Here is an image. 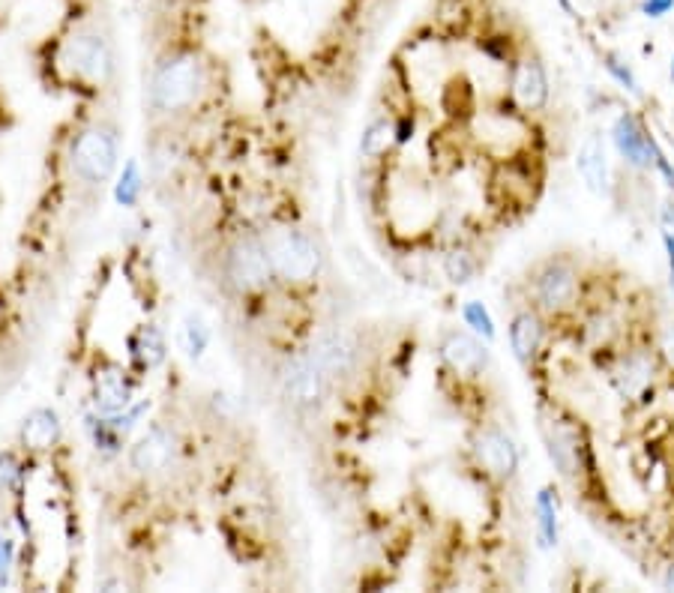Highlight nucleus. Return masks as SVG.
<instances>
[{
  "label": "nucleus",
  "instance_id": "nucleus-30",
  "mask_svg": "<svg viewBox=\"0 0 674 593\" xmlns=\"http://www.w3.org/2000/svg\"><path fill=\"white\" fill-rule=\"evenodd\" d=\"M654 168L666 177V186L674 189V168H672V162L666 159V153H663V147H660V144L654 147Z\"/></svg>",
  "mask_w": 674,
  "mask_h": 593
},
{
  "label": "nucleus",
  "instance_id": "nucleus-35",
  "mask_svg": "<svg viewBox=\"0 0 674 593\" xmlns=\"http://www.w3.org/2000/svg\"><path fill=\"white\" fill-rule=\"evenodd\" d=\"M663 588H666V591H674V564H672V567H666V576H663Z\"/></svg>",
  "mask_w": 674,
  "mask_h": 593
},
{
  "label": "nucleus",
  "instance_id": "nucleus-22",
  "mask_svg": "<svg viewBox=\"0 0 674 593\" xmlns=\"http://www.w3.org/2000/svg\"><path fill=\"white\" fill-rule=\"evenodd\" d=\"M396 141V123L387 120V117H378L372 120L366 129H363V138H360V153L369 156V159H378L381 153H387V147Z\"/></svg>",
  "mask_w": 674,
  "mask_h": 593
},
{
  "label": "nucleus",
  "instance_id": "nucleus-15",
  "mask_svg": "<svg viewBox=\"0 0 674 593\" xmlns=\"http://www.w3.org/2000/svg\"><path fill=\"white\" fill-rule=\"evenodd\" d=\"M309 357L330 375V381L336 378H348L357 369V339L348 336L345 330H327L315 339V345L309 348Z\"/></svg>",
  "mask_w": 674,
  "mask_h": 593
},
{
  "label": "nucleus",
  "instance_id": "nucleus-25",
  "mask_svg": "<svg viewBox=\"0 0 674 593\" xmlns=\"http://www.w3.org/2000/svg\"><path fill=\"white\" fill-rule=\"evenodd\" d=\"M603 66H606V72L621 84V87H627L630 93H636V96H642V87H639V78H636V72H633V66L621 57V54H615V51H606L603 54Z\"/></svg>",
  "mask_w": 674,
  "mask_h": 593
},
{
  "label": "nucleus",
  "instance_id": "nucleus-31",
  "mask_svg": "<svg viewBox=\"0 0 674 593\" xmlns=\"http://www.w3.org/2000/svg\"><path fill=\"white\" fill-rule=\"evenodd\" d=\"M674 9V0H642V12L648 18H663Z\"/></svg>",
  "mask_w": 674,
  "mask_h": 593
},
{
  "label": "nucleus",
  "instance_id": "nucleus-4",
  "mask_svg": "<svg viewBox=\"0 0 674 593\" xmlns=\"http://www.w3.org/2000/svg\"><path fill=\"white\" fill-rule=\"evenodd\" d=\"M579 423L570 414H552V417H543V426H540L543 429V441H546V453H549L558 477L564 483H570L573 489H579L582 480L594 471V465H591V444L582 435Z\"/></svg>",
  "mask_w": 674,
  "mask_h": 593
},
{
  "label": "nucleus",
  "instance_id": "nucleus-16",
  "mask_svg": "<svg viewBox=\"0 0 674 593\" xmlns=\"http://www.w3.org/2000/svg\"><path fill=\"white\" fill-rule=\"evenodd\" d=\"M174 453H177L174 432L165 429V426H153V429H147V435H141V441L132 447L129 462H132V468H135L138 474L153 477V474H162V471L174 462Z\"/></svg>",
  "mask_w": 674,
  "mask_h": 593
},
{
  "label": "nucleus",
  "instance_id": "nucleus-20",
  "mask_svg": "<svg viewBox=\"0 0 674 593\" xmlns=\"http://www.w3.org/2000/svg\"><path fill=\"white\" fill-rule=\"evenodd\" d=\"M534 513H537V537H540V546L543 549H555L558 540H561V522H558V498H555V492L549 486L537 492Z\"/></svg>",
  "mask_w": 674,
  "mask_h": 593
},
{
  "label": "nucleus",
  "instance_id": "nucleus-11",
  "mask_svg": "<svg viewBox=\"0 0 674 593\" xmlns=\"http://www.w3.org/2000/svg\"><path fill=\"white\" fill-rule=\"evenodd\" d=\"M438 357L453 375H462V378H483L492 366L489 348L480 339L468 336L465 330H447L441 336Z\"/></svg>",
  "mask_w": 674,
  "mask_h": 593
},
{
  "label": "nucleus",
  "instance_id": "nucleus-28",
  "mask_svg": "<svg viewBox=\"0 0 674 593\" xmlns=\"http://www.w3.org/2000/svg\"><path fill=\"white\" fill-rule=\"evenodd\" d=\"M657 357H660V366L674 375V321L672 324H666L663 327V333H660V342H657Z\"/></svg>",
  "mask_w": 674,
  "mask_h": 593
},
{
  "label": "nucleus",
  "instance_id": "nucleus-13",
  "mask_svg": "<svg viewBox=\"0 0 674 593\" xmlns=\"http://www.w3.org/2000/svg\"><path fill=\"white\" fill-rule=\"evenodd\" d=\"M510 93H513V102L519 105V111H528V114H537L549 105V96H552L549 75L537 54H528L516 63L513 78H510Z\"/></svg>",
  "mask_w": 674,
  "mask_h": 593
},
{
  "label": "nucleus",
  "instance_id": "nucleus-27",
  "mask_svg": "<svg viewBox=\"0 0 674 593\" xmlns=\"http://www.w3.org/2000/svg\"><path fill=\"white\" fill-rule=\"evenodd\" d=\"M183 333H186V351H189V357L198 360V357L207 351V345H210V333H207L204 321H201L198 315H189Z\"/></svg>",
  "mask_w": 674,
  "mask_h": 593
},
{
  "label": "nucleus",
  "instance_id": "nucleus-33",
  "mask_svg": "<svg viewBox=\"0 0 674 593\" xmlns=\"http://www.w3.org/2000/svg\"><path fill=\"white\" fill-rule=\"evenodd\" d=\"M9 567H12V546L6 540H0V585H6Z\"/></svg>",
  "mask_w": 674,
  "mask_h": 593
},
{
  "label": "nucleus",
  "instance_id": "nucleus-1",
  "mask_svg": "<svg viewBox=\"0 0 674 593\" xmlns=\"http://www.w3.org/2000/svg\"><path fill=\"white\" fill-rule=\"evenodd\" d=\"M531 306H537L546 318H567L582 303V270L567 255L543 258L531 276Z\"/></svg>",
  "mask_w": 674,
  "mask_h": 593
},
{
  "label": "nucleus",
  "instance_id": "nucleus-19",
  "mask_svg": "<svg viewBox=\"0 0 674 593\" xmlns=\"http://www.w3.org/2000/svg\"><path fill=\"white\" fill-rule=\"evenodd\" d=\"M60 441V417L51 408H36L21 423V444L27 450L45 453Z\"/></svg>",
  "mask_w": 674,
  "mask_h": 593
},
{
  "label": "nucleus",
  "instance_id": "nucleus-34",
  "mask_svg": "<svg viewBox=\"0 0 674 593\" xmlns=\"http://www.w3.org/2000/svg\"><path fill=\"white\" fill-rule=\"evenodd\" d=\"M663 246H666V258H669V282L674 291V231H663Z\"/></svg>",
  "mask_w": 674,
  "mask_h": 593
},
{
  "label": "nucleus",
  "instance_id": "nucleus-14",
  "mask_svg": "<svg viewBox=\"0 0 674 593\" xmlns=\"http://www.w3.org/2000/svg\"><path fill=\"white\" fill-rule=\"evenodd\" d=\"M612 141H615L621 159H624L630 168H639V171H651V168H654V147H657V138L642 126V120H639L633 111L618 114V120H615V126H612Z\"/></svg>",
  "mask_w": 674,
  "mask_h": 593
},
{
  "label": "nucleus",
  "instance_id": "nucleus-26",
  "mask_svg": "<svg viewBox=\"0 0 674 593\" xmlns=\"http://www.w3.org/2000/svg\"><path fill=\"white\" fill-rule=\"evenodd\" d=\"M462 315H465V324L468 327H474L486 342H492L495 339V324H492V315L486 312V306L480 303V300H468L465 303V309H462Z\"/></svg>",
  "mask_w": 674,
  "mask_h": 593
},
{
  "label": "nucleus",
  "instance_id": "nucleus-23",
  "mask_svg": "<svg viewBox=\"0 0 674 593\" xmlns=\"http://www.w3.org/2000/svg\"><path fill=\"white\" fill-rule=\"evenodd\" d=\"M444 273L453 285H468L474 282V276L480 273V261L471 249L465 246H456L444 255Z\"/></svg>",
  "mask_w": 674,
  "mask_h": 593
},
{
  "label": "nucleus",
  "instance_id": "nucleus-21",
  "mask_svg": "<svg viewBox=\"0 0 674 593\" xmlns=\"http://www.w3.org/2000/svg\"><path fill=\"white\" fill-rule=\"evenodd\" d=\"M129 351H132V357H135V363H138L141 369L159 366V363L165 360V336H162V330L153 327V324L141 327V330L129 339Z\"/></svg>",
  "mask_w": 674,
  "mask_h": 593
},
{
  "label": "nucleus",
  "instance_id": "nucleus-7",
  "mask_svg": "<svg viewBox=\"0 0 674 593\" xmlns=\"http://www.w3.org/2000/svg\"><path fill=\"white\" fill-rule=\"evenodd\" d=\"M279 381H282L285 399L297 411H303V414L318 411L327 402V396H330V375L309 357V351L294 357V360H288L282 375H279Z\"/></svg>",
  "mask_w": 674,
  "mask_h": 593
},
{
  "label": "nucleus",
  "instance_id": "nucleus-37",
  "mask_svg": "<svg viewBox=\"0 0 674 593\" xmlns=\"http://www.w3.org/2000/svg\"><path fill=\"white\" fill-rule=\"evenodd\" d=\"M672 81H674V57H672Z\"/></svg>",
  "mask_w": 674,
  "mask_h": 593
},
{
  "label": "nucleus",
  "instance_id": "nucleus-6",
  "mask_svg": "<svg viewBox=\"0 0 674 593\" xmlns=\"http://www.w3.org/2000/svg\"><path fill=\"white\" fill-rule=\"evenodd\" d=\"M273 264L261 237L243 234L225 252V282L237 294H258L273 282Z\"/></svg>",
  "mask_w": 674,
  "mask_h": 593
},
{
  "label": "nucleus",
  "instance_id": "nucleus-5",
  "mask_svg": "<svg viewBox=\"0 0 674 593\" xmlns=\"http://www.w3.org/2000/svg\"><path fill=\"white\" fill-rule=\"evenodd\" d=\"M72 174L87 186H102L117 168V135L111 126H87L69 153Z\"/></svg>",
  "mask_w": 674,
  "mask_h": 593
},
{
  "label": "nucleus",
  "instance_id": "nucleus-12",
  "mask_svg": "<svg viewBox=\"0 0 674 593\" xmlns=\"http://www.w3.org/2000/svg\"><path fill=\"white\" fill-rule=\"evenodd\" d=\"M549 336V318L537 306H525L510 321V348L522 369H534Z\"/></svg>",
  "mask_w": 674,
  "mask_h": 593
},
{
  "label": "nucleus",
  "instance_id": "nucleus-2",
  "mask_svg": "<svg viewBox=\"0 0 674 593\" xmlns=\"http://www.w3.org/2000/svg\"><path fill=\"white\" fill-rule=\"evenodd\" d=\"M207 84L204 60L195 51H180L168 57L150 81V105L159 114H174L195 102V96Z\"/></svg>",
  "mask_w": 674,
  "mask_h": 593
},
{
  "label": "nucleus",
  "instance_id": "nucleus-24",
  "mask_svg": "<svg viewBox=\"0 0 674 593\" xmlns=\"http://www.w3.org/2000/svg\"><path fill=\"white\" fill-rule=\"evenodd\" d=\"M141 198V171H138V162H126L117 186H114V201L120 207H135Z\"/></svg>",
  "mask_w": 674,
  "mask_h": 593
},
{
  "label": "nucleus",
  "instance_id": "nucleus-32",
  "mask_svg": "<svg viewBox=\"0 0 674 593\" xmlns=\"http://www.w3.org/2000/svg\"><path fill=\"white\" fill-rule=\"evenodd\" d=\"M414 138V117H399L396 120V144H408Z\"/></svg>",
  "mask_w": 674,
  "mask_h": 593
},
{
  "label": "nucleus",
  "instance_id": "nucleus-10",
  "mask_svg": "<svg viewBox=\"0 0 674 593\" xmlns=\"http://www.w3.org/2000/svg\"><path fill=\"white\" fill-rule=\"evenodd\" d=\"M66 63L72 66L75 75L87 78V81H108L114 75V54H111V45L105 36L93 33V30H84V33H75L69 42H66Z\"/></svg>",
  "mask_w": 674,
  "mask_h": 593
},
{
  "label": "nucleus",
  "instance_id": "nucleus-18",
  "mask_svg": "<svg viewBox=\"0 0 674 593\" xmlns=\"http://www.w3.org/2000/svg\"><path fill=\"white\" fill-rule=\"evenodd\" d=\"M132 402V381L123 369L108 366L93 378V405L102 414H120Z\"/></svg>",
  "mask_w": 674,
  "mask_h": 593
},
{
  "label": "nucleus",
  "instance_id": "nucleus-17",
  "mask_svg": "<svg viewBox=\"0 0 674 593\" xmlns=\"http://www.w3.org/2000/svg\"><path fill=\"white\" fill-rule=\"evenodd\" d=\"M576 171L582 174L588 192L609 195L612 192V171H609V150L603 132H588L576 153Z\"/></svg>",
  "mask_w": 674,
  "mask_h": 593
},
{
  "label": "nucleus",
  "instance_id": "nucleus-36",
  "mask_svg": "<svg viewBox=\"0 0 674 593\" xmlns=\"http://www.w3.org/2000/svg\"><path fill=\"white\" fill-rule=\"evenodd\" d=\"M561 3V9L567 12V15H573V0H558Z\"/></svg>",
  "mask_w": 674,
  "mask_h": 593
},
{
  "label": "nucleus",
  "instance_id": "nucleus-9",
  "mask_svg": "<svg viewBox=\"0 0 674 593\" xmlns=\"http://www.w3.org/2000/svg\"><path fill=\"white\" fill-rule=\"evenodd\" d=\"M471 453L477 465L498 483H510L519 474V450L498 426H480L471 438Z\"/></svg>",
  "mask_w": 674,
  "mask_h": 593
},
{
  "label": "nucleus",
  "instance_id": "nucleus-29",
  "mask_svg": "<svg viewBox=\"0 0 674 593\" xmlns=\"http://www.w3.org/2000/svg\"><path fill=\"white\" fill-rule=\"evenodd\" d=\"M18 465H15V456L12 453H0V489H12L18 486Z\"/></svg>",
  "mask_w": 674,
  "mask_h": 593
},
{
  "label": "nucleus",
  "instance_id": "nucleus-3",
  "mask_svg": "<svg viewBox=\"0 0 674 593\" xmlns=\"http://www.w3.org/2000/svg\"><path fill=\"white\" fill-rule=\"evenodd\" d=\"M267 255L273 273L288 285H312L324 270V252L318 240L303 228H276L270 231Z\"/></svg>",
  "mask_w": 674,
  "mask_h": 593
},
{
  "label": "nucleus",
  "instance_id": "nucleus-8",
  "mask_svg": "<svg viewBox=\"0 0 674 593\" xmlns=\"http://www.w3.org/2000/svg\"><path fill=\"white\" fill-rule=\"evenodd\" d=\"M660 369L663 366H660V357H657L654 345H633V348L618 354L609 378H612V384H615V390L624 402H636L651 390Z\"/></svg>",
  "mask_w": 674,
  "mask_h": 593
}]
</instances>
